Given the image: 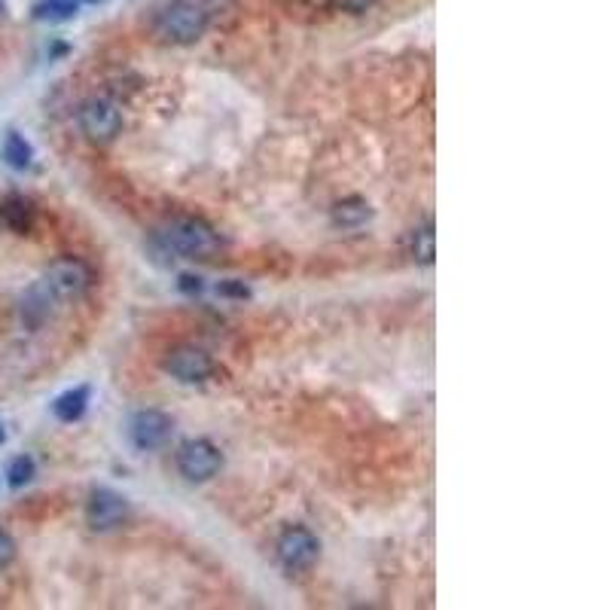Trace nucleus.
<instances>
[{
    "label": "nucleus",
    "mask_w": 610,
    "mask_h": 610,
    "mask_svg": "<svg viewBox=\"0 0 610 610\" xmlns=\"http://www.w3.org/2000/svg\"><path fill=\"white\" fill-rule=\"evenodd\" d=\"M156 241L168 254L183 260H211L220 251V235L199 217H177L156 232Z\"/></svg>",
    "instance_id": "nucleus-1"
},
{
    "label": "nucleus",
    "mask_w": 610,
    "mask_h": 610,
    "mask_svg": "<svg viewBox=\"0 0 610 610\" xmlns=\"http://www.w3.org/2000/svg\"><path fill=\"white\" fill-rule=\"evenodd\" d=\"M92 284V269L77 257H61L49 266L43 281L31 290V296L40 305H49L52 299H80Z\"/></svg>",
    "instance_id": "nucleus-2"
},
{
    "label": "nucleus",
    "mask_w": 610,
    "mask_h": 610,
    "mask_svg": "<svg viewBox=\"0 0 610 610\" xmlns=\"http://www.w3.org/2000/svg\"><path fill=\"white\" fill-rule=\"evenodd\" d=\"M208 28V10L199 0H171L156 19V34L168 43H196Z\"/></svg>",
    "instance_id": "nucleus-3"
},
{
    "label": "nucleus",
    "mask_w": 610,
    "mask_h": 610,
    "mask_svg": "<svg viewBox=\"0 0 610 610\" xmlns=\"http://www.w3.org/2000/svg\"><path fill=\"white\" fill-rule=\"evenodd\" d=\"M321 556V540L302 525L287 528L278 537V559L287 571H309Z\"/></svg>",
    "instance_id": "nucleus-4"
},
{
    "label": "nucleus",
    "mask_w": 610,
    "mask_h": 610,
    "mask_svg": "<svg viewBox=\"0 0 610 610\" xmlns=\"http://www.w3.org/2000/svg\"><path fill=\"white\" fill-rule=\"evenodd\" d=\"M80 129L86 132L89 141H98V144H107L119 135L122 129V113L113 101L107 98H89L83 107H80Z\"/></svg>",
    "instance_id": "nucleus-5"
},
{
    "label": "nucleus",
    "mask_w": 610,
    "mask_h": 610,
    "mask_svg": "<svg viewBox=\"0 0 610 610\" xmlns=\"http://www.w3.org/2000/svg\"><path fill=\"white\" fill-rule=\"evenodd\" d=\"M220 467H223V455L211 440H190L177 452V470L190 482H205V479L217 476Z\"/></svg>",
    "instance_id": "nucleus-6"
},
{
    "label": "nucleus",
    "mask_w": 610,
    "mask_h": 610,
    "mask_svg": "<svg viewBox=\"0 0 610 610\" xmlns=\"http://www.w3.org/2000/svg\"><path fill=\"white\" fill-rule=\"evenodd\" d=\"M165 370H168L177 382L196 385V382L211 379L214 360H211L202 348H196V345H180V348H174V351L165 357Z\"/></svg>",
    "instance_id": "nucleus-7"
},
{
    "label": "nucleus",
    "mask_w": 610,
    "mask_h": 610,
    "mask_svg": "<svg viewBox=\"0 0 610 610\" xmlns=\"http://www.w3.org/2000/svg\"><path fill=\"white\" fill-rule=\"evenodd\" d=\"M86 516H89V525L95 531H113L129 519V501L116 492H110V488H98V492H92V498H89Z\"/></svg>",
    "instance_id": "nucleus-8"
},
{
    "label": "nucleus",
    "mask_w": 610,
    "mask_h": 610,
    "mask_svg": "<svg viewBox=\"0 0 610 610\" xmlns=\"http://www.w3.org/2000/svg\"><path fill=\"white\" fill-rule=\"evenodd\" d=\"M174 421L159 409H144L132 418V440L138 449H159L168 443Z\"/></svg>",
    "instance_id": "nucleus-9"
},
{
    "label": "nucleus",
    "mask_w": 610,
    "mask_h": 610,
    "mask_svg": "<svg viewBox=\"0 0 610 610\" xmlns=\"http://www.w3.org/2000/svg\"><path fill=\"white\" fill-rule=\"evenodd\" d=\"M89 385H80V388H71V391H65L61 394L55 403H52V412H55V418L58 421H65V424H74V421H80L83 415H86V409H89Z\"/></svg>",
    "instance_id": "nucleus-10"
},
{
    "label": "nucleus",
    "mask_w": 610,
    "mask_h": 610,
    "mask_svg": "<svg viewBox=\"0 0 610 610\" xmlns=\"http://www.w3.org/2000/svg\"><path fill=\"white\" fill-rule=\"evenodd\" d=\"M370 217H373L370 202H366V199H357V196L342 199V202H336V205H333V223H336V226H342V229L363 226V223L370 220Z\"/></svg>",
    "instance_id": "nucleus-11"
},
{
    "label": "nucleus",
    "mask_w": 610,
    "mask_h": 610,
    "mask_svg": "<svg viewBox=\"0 0 610 610\" xmlns=\"http://www.w3.org/2000/svg\"><path fill=\"white\" fill-rule=\"evenodd\" d=\"M0 220H4L13 232L25 235L34 223V208L22 196H10L7 202H0Z\"/></svg>",
    "instance_id": "nucleus-12"
},
{
    "label": "nucleus",
    "mask_w": 610,
    "mask_h": 610,
    "mask_svg": "<svg viewBox=\"0 0 610 610\" xmlns=\"http://www.w3.org/2000/svg\"><path fill=\"white\" fill-rule=\"evenodd\" d=\"M80 13V0H40L34 19L40 22H71Z\"/></svg>",
    "instance_id": "nucleus-13"
},
{
    "label": "nucleus",
    "mask_w": 610,
    "mask_h": 610,
    "mask_svg": "<svg viewBox=\"0 0 610 610\" xmlns=\"http://www.w3.org/2000/svg\"><path fill=\"white\" fill-rule=\"evenodd\" d=\"M4 159H7L10 168L25 171L31 165V159H34V150H31V144L19 132H10L7 141H4Z\"/></svg>",
    "instance_id": "nucleus-14"
},
{
    "label": "nucleus",
    "mask_w": 610,
    "mask_h": 610,
    "mask_svg": "<svg viewBox=\"0 0 610 610\" xmlns=\"http://www.w3.org/2000/svg\"><path fill=\"white\" fill-rule=\"evenodd\" d=\"M412 257L421 266H431L434 263V226L431 223L415 229V235H412Z\"/></svg>",
    "instance_id": "nucleus-15"
},
{
    "label": "nucleus",
    "mask_w": 610,
    "mask_h": 610,
    "mask_svg": "<svg viewBox=\"0 0 610 610\" xmlns=\"http://www.w3.org/2000/svg\"><path fill=\"white\" fill-rule=\"evenodd\" d=\"M34 461L28 458V455H19V458H13L10 461V467H7V482L13 485V488H22V485H28L31 479H34Z\"/></svg>",
    "instance_id": "nucleus-16"
},
{
    "label": "nucleus",
    "mask_w": 610,
    "mask_h": 610,
    "mask_svg": "<svg viewBox=\"0 0 610 610\" xmlns=\"http://www.w3.org/2000/svg\"><path fill=\"white\" fill-rule=\"evenodd\" d=\"M13 559H16V540L7 531H0V568H7Z\"/></svg>",
    "instance_id": "nucleus-17"
},
{
    "label": "nucleus",
    "mask_w": 610,
    "mask_h": 610,
    "mask_svg": "<svg viewBox=\"0 0 610 610\" xmlns=\"http://www.w3.org/2000/svg\"><path fill=\"white\" fill-rule=\"evenodd\" d=\"M217 293H220V296H238V299H244V296H248V287H244L241 281H223V284L217 287Z\"/></svg>",
    "instance_id": "nucleus-18"
},
{
    "label": "nucleus",
    "mask_w": 610,
    "mask_h": 610,
    "mask_svg": "<svg viewBox=\"0 0 610 610\" xmlns=\"http://www.w3.org/2000/svg\"><path fill=\"white\" fill-rule=\"evenodd\" d=\"M180 290H183V293H202L205 284H202V278H196V275H180Z\"/></svg>",
    "instance_id": "nucleus-19"
},
{
    "label": "nucleus",
    "mask_w": 610,
    "mask_h": 610,
    "mask_svg": "<svg viewBox=\"0 0 610 610\" xmlns=\"http://www.w3.org/2000/svg\"><path fill=\"white\" fill-rule=\"evenodd\" d=\"M339 7L348 10V13H366L373 7V0H339Z\"/></svg>",
    "instance_id": "nucleus-20"
},
{
    "label": "nucleus",
    "mask_w": 610,
    "mask_h": 610,
    "mask_svg": "<svg viewBox=\"0 0 610 610\" xmlns=\"http://www.w3.org/2000/svg\"><path fill=\"white\" fill-rule=\"evenodd\" d=\"M7 440V427H4V421H0V443Z\"/></svg>",
    "instance_id": "nucleus-21"
},
{
    "label": "nucleus",
    "mask_w": 610,
    "mask_h": 610,
    "mask_svg": "<svg viewBox=\"0 0 610 610\" xmlns=\"http://www.w3.org/2000/svg\"><path fill=\"white\" fill-rule=\"evenodd\" d=\"M86 4H104V0H86Z\"/></svg>",
    "instance_id": "nucleus-22"
},
{
    "label": "nucleus",
    "mask_w": 610,
    "mask_h": 610,
    "mask_svg": "<svg viewBox=\"0 0 610 610\" xmlns=\"http://www.w3.org/2000/svg\"><path fill=\"white\" fill-rule=\"evenodd\" d=\"M0 16H4V0H0Z\"/></svg>",
    "instance_id": "nucleus-23"
}]
</instances>
